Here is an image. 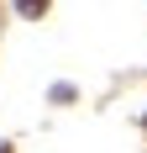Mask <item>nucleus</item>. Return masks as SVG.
<instances>
[{"label":"nucleus","instance_id":"obj_1","mask_svg":"<svg viewBox=\"0 0 147 153\" xmlns=\"http://www.w3.org/2000/svg\"><path fill=\"white\" fill-rule=\"evenodd\" d=\"M0 153H11V148H5V143H0Z\"/></svg>","mask_w":147,"mask_h":153}]
</instances>
